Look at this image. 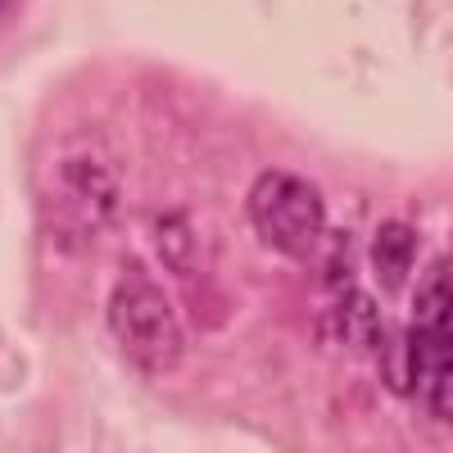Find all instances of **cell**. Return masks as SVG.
Instances as JSON below:
<instances>
[{"mask_svg": "<svg viewBox=\"0 0 453 453\" xmlns=\"http://www.w3.org/2000/svg\"><path fill=\"white\" fill-rule=\"evenodd\" d=\"M109 331L123 345V354L145 372H173L181 363L186 335H181L177 309L141 263L123 268L119 286L109 295Z\"/></svg>", "mask_w": 453, "mask_h": 453, "instance_id": "1", "label": "cell"}, {"mask_svg": "<svg viewBox=\"0 0 453 453\" xmlns=\"http://www.w3.org/2000/svg\"><path fill=\"white\" fill-rule=\"evenodd\" d=\"M453 354V254L435 258L412 290V322L390 358L395 390H418L426 372Z\"/></svg>", "mask_w": 453, "mask_h": 453, "instance_id": "2", "label": "cell"}, {"mask_svg": "<svg viewBox=\"0 0 453 453\" xmlns=\"http://www.w3.org/2000/svg\"><path fill=\"white\" fill-rule=\"evenodd\" d=\"M250 222L254 232L281 254H313L326 232V204L322 191L286 168L258 173L250 186Z\"/></svg>", "mask_w": 453, "mask_h": 453, "instance_id": "3", "label": "cell"}, {"mask_svg": "<svg viewBox=\"0 0 453 453\" xmlns=\"http://www.w3.org/2000/svg\"><path fill=\"white\" fill-rule=\"evenodd\" d=\"M113 209H119V177L100 155L82 150V155H68L55 164L46 213L55 218L59 236L96 241V232L113 218Z\"/></svg>", "mask_w": 453, "mask_h": 453, "instance_id": "4", "label": "cell"}, {"mask_svg": "<svg viewBox=\"0 0 453 453\" xmlns=\"http://www.w3.org/2000/svg\"><path fill=\"white\" fill-rule=\"evenodd\" d=\"M412 258H418V232L408 222L390 218L376 226V241H372V268L381 277L386 290H399L412 273Z\"/></svg>", "mask_w": 453, "mask_h": 453, "instance_id": "5", "label": "cell"}, {"mask_svg": "<svg viewBox=\"0 0 453 453\" xmlns=\"http://www.w3.org/2000/svg\"><path fill=\"white\" fill-rule=\"evenodd\" d=\"M155 241H159V254H164V263L173 273H181V277H191L196 273V250H200V236H196V226H191V218L186 213H164V218H155Z\"/></svg>", "mask_w": 453, "mask_h": 453, "instance_id": "6", "label": "cell"}, {"mask_svg": "<svg viewBox=\"0 0 453 453\" xmlns=\"http://www.w3.org/2000/svg\"><path fill=\"white\" fill-rule=\"evenodd\" d=\"M422 399L426 408L435 412L440 422H453V354L440 358L431 372H426V381H422Z\"/></svg>", "mask_w": 453, "mask_h": 453, "instance_id": "7", "label": "cell"}, {"mask_svg": "<svg viewBox=\"0 0 453 453\" xmlns=\"http://www.w3.org/2000/svg\"><path fill=\"white\" fill-rule=\"evenodd\" d=\"M10 5H14V0H0V14H5V10H10Z\"/></svg>", "mask_w": 453, "mask_h": 453, "instance_id": "8", "label": "cell"}]
</instances>
